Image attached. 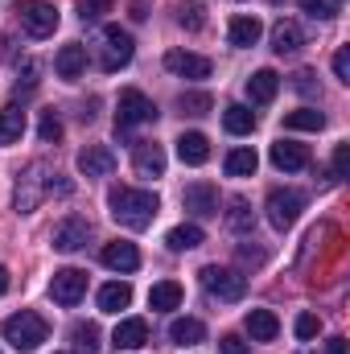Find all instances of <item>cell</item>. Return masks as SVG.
Masks as SVG:
<instances>
[{
  "instance_id": "cell-33",
  "label": "cell",
  "mask_w": 350,
  "mask_h": 354,
  "mask_svg": "<svg viewBox=\"0 0 350 354\" xmlns=\"http://www.w3.org/2000/svg\"><path fill=\"white\" fill-rule=\"evenodd\" d=\"M71 342H75V351L79 354H95L99 351V326H95V322H75Z\"/></svg>"
},
{
  "instance_id": "cell-8",
  "label": "cell",
  "mask_w": 350,
  "mask_h": 354,
  "mask_svg": "<svg viewBox=\"0 0 350 354\" xmlns=\"http://www.w3.org/2000/svg\"><path fill=\"white\" fill-rule=\"evenodd\" d=\"M50 169L42 165V161H33L29 169H25V177L17 181V210L21 214H29V210H37V202L50 194Z\"/></svg>"
},
{
  "instance_id": "cell-6",
  "label": "cell",
  "mask_w": 350,
  "mask_h": 354,
  "mask_svg": "<svg viewBox=\"0 0 350 354\" xmlns=\"http://www.w3.org/2000/svg\"><path fill=\"white\" fill-rule=\"evenodd\" d=\"M301 210H305V194H297V189H272L264 202V214L276 231H288L301 218Z\"/></svg>"
},
{
  "instance_id": "cell-14",
  "label": "cell",
  "mask_w": 350,
  "mask_h": 354,
  "mask_svg": "<svg viewBox=\"0 0 350 354\" xmlns=\"http://www.w3.org/2000/svg\"><path fill=\"white\" fill-rule=\"evenodd\" d=\"M99 260L111 268V272H136V268H140V252H136V243L116 239V243H103Z\"/></svg>"
},
{
  "instance_id": "cell-35",
  "label": "cell",
  "mask_w": 350,
  "mask_h": 354,
  "mask_svg": "<svg viewBox=\"0 0 350 354\" xmlns=\"http://www.w3.org/2000/svg\"><path fill=\"white\" fill-rule=\"evenodd\" d=\"M177 107H181V115H206V111L214 107V99H210L206 91H185V95L177 99Z\"/></svg>"
},
{
  "instance_id": "cell-11",
  "label": "cell",
  "mask_w": 350,
  "mask_h": 354,
  "mask_svg": "<svg viewBox=\"0 0 350 354\" xmlns=\"http://www.w3.org/2000/svg\"><path fill=\"white\" fill-rule=\"evenodd\" d=\"M181 206L190 214H198V218H210V214H219V189L210 181H194V185H185Z\"/></svg>"
},
{
  "instance_id": "cell-41",
  "label": "cell",
  "mask_w": 350,
  "mask_h": 354,
  "mask_svg": "<svg viewBox=\"0 0 350 354\" xmlns=\"http://www.w3.org/2000/svg\"><path fill=\"white\" fill-rule=\"evenodd\" d=\"M347 169H350V145H338L334 149V181H342Z\"/></svg>"
},
{
  "instance_id": "cell-21",
  "label": "cell",
  "mask_w": 350,
  "mask_h": 354,
  "mask_svg": "<svg viewBox=\"0 0 350 354\" xmlns=\"http://www.w3.org/2000/svg\"><path fill=\"white\" fill-rule=\"evenodd\" d=\"M177 157H181L185 165H206V161H210V140H206L202 132H181Z\"/></svg>"
},
{
  "instance_id": "cell-4",
  "label": "cell",
  "mask_w": 350,
  "mask_h": 354,
  "mask_svg": "<svg viewBox=\"0 0 350 354\" xmlns=\"http://www.w3.org/2000/svg\"><path fill=\"white\" fill-rule=\"evenodd\" d=\"M198 276H202V288H206L214 301H239V297L248 292V276H239L235 268L210 264V268H202Z\"/></svg>"
},
{
  "instance_id": "cell-16",
  "label": "cell",
  "mask_w": 350,
  "mask_h": 354,
  "mask_svg": "<svg viewBox=\"0 0 350 354\" xmlns=\"http://www.w3.org/2000/svg\"><path fill=\"white\" fill-rule=\"evenodd\" d=\"M111 169H116V153L107 145H87L79 153V174L83 177H107Z\"/></svg>"
},
{
  "instance_id": "cell-43",
  "label": "cell",
  "mask_w": 350,
  "mask_h": 354,
  "mask_svg": "<svg viewBox=\"0 0 350 354\" xmlns=\"http://www.w3.org/2000/svg\"><path fill=\"white\" fill-rule=\"evenodd\" d=\"M334 75H338L342 83H350V50L347 46H338V54H334Z\"/></svg>"
},
{
  "instance_id": "cell-20",
  "label": "cell",
  "mask_w": 350,
  "mask_h": 354,
  "mask_svg": "<svg viewBox=\"0 0 350 354\" xmlns=\"http://www.w3.org/2000/svg\"><path fill=\"white\" fill-rule=\"evenodd\" d=\"M54 71H58V79H79L83 71H87V50L83 46H62L58 50V58H54Z\"/></svg>"
},
{
  "instance_id": "cell-23",
  "label": "cell",
  "mask_w": 350,
  "mask_h": 354,
  "mask_svg": "<svg viewBox=\"0 0 350 354\" xmlns=\"http://www.w3.org/2000/svg\"><path fill=\"white\" fill-rule=\"evenodd\" d=\"M264 33V25L256 17H231V29H227V37H231V46H239V50H248V46H256Z\"/></svg>"
},
{
  "instance_id": "cell-1",
  "label": "cell",
  "mask_w": 350,
  "mask_h": 354,
  "mask_svg": "<svg viewBox=\"0 0 350 354\" xmlns=\"http://www.w3.org/2000/svg\"><path fill=\"white\" fill-rule=\"evenodd\" d=\"M107 206H111V218H116L120 227H128V231L153 227V218H157V210H161V202H157L153 189H132V185H111Z\"/></svg>"
},
{
  "instance_id": "cell-46",
  "label": "cell",
  "mask_w": 350,
  "mask_h": 354,
  "mask_svg": "<svg viewBox=\"0 0 350 354\" xmlns=\"http://www.w3.org/2000/svg\"><path fill=\"white\" fill-rule=\"evenodd\" d=\"M326 354H347V338H330L326 342Z\"/></svg>"
},
{
  "instance_id": "cell-24",
  "label": "cell",
  "mask_w": 350,
  "mask_h": 354,
  "mask_svg": "<svg viewBox=\"0 0 350 354\" xmlns=\"http://www.w3.org/2000/svg\"><path fill=\"white\" fill-rule=\"evenodd\" d=\"M276 91H280V75H276V71H256V75L248 79V99H252V103H272Z\"/></svg>"
},
{
  "instance_id": "cell-39",
  "label": "cell",
  "mask_w": 350,
  "mask_h": 354,
  "mask_svg": "<svg viewBox=\"0 0 350 354\" xmlns=\"http://www.w3.org/2000/svg\"><path fill=\"white\" fill-rule=\"evenodd\" d=\"M293 87L301 91L305 99H322V87H317V75H313V71H301V75L293 79Z\"/></svg>"
},
{
  "instance_id": "cell-19",
  "label": "cell",
  "mask_w": 350,
  "mask_h": 354,
  "mask_svg": "<svg viewBox=\"0 0 350 354\" xmlns=\"http://www.w3.org/2000/svg\"><path fill=\"white\" fill-rule=\"evenodd\" d=\"M243 326H248L252 342H272V338L280 334V322H276V313H272V309H248Z\"/></svg>"
},
{
  "instance_id": "cell-38",
  "label": "cell",
  "mask_w": 350,
  "mask_h": 354,
  "mask_svg": "<svg viewBox=\"0 0 350 354\" xmlns=\"http://www.w3.org/2000/svg\"><path fill=\"white\" fill-rule=\"evenodd\" d=\"M317 334H322V317H317V313H301V317H297V338L309 342V338H317Z\"/></svg>"
},
{
  "instance_id": "cell-5",
  "label": "cell",
  "mask_w": 350,
  "mask_h": 354,
  "mask_svg": "<svg viewBox=\"0 0 350 354\" xmlns=\"http://www.w3.org/2000/svg\"><path fill=\"white\" fill-rule=\"evenodd\" d=\"M17 21L29 37H50L58 29V8L50 0H21L17 4Z\"/></svg>"
},
{
  "instance_id": "cell-31",
  "label": "cell",
  "mask_w": 350,
  "mask_h": 354,
  "mask_svg": "<svg viewBox=\"0 0 350 354\" xmlns=\"http://www.w3.org/2000/svg\"><path fill=\"white\" fill-rule=\"evenodd\" d=\"M256 165H260L256 149H231L227 153V177H252Z\"/></svg>"
},
{
  "instance_id": "cell-34",
  "label": "cell",
  "mask_w": 350,
  "mask_h": 354,
  "mask_svg": "<svg viewBox=\"0 0 350 354\" xmlns=\"http://www.w3.org/2000/svg\"><path fill=\"white\" fill-rule=\"evenodd\" d=\"M177 25H181V29H190V33H198V29L206 25V8H202L198 0H185V4H177Z\"/></svg>"
},
{
  "instance_id": "cell-26",
  "label": "cell",
  "mask_w": 350,
  "mask_h": 354,
  "mask_svg": "<svg viewBox=\"0 0 350 354\" xmlns=\"http://www.w3.org/2000/svg\"><path fill=\"white\" fill-rule=\"evenodd\" d=\"M149 305L157 309V313H169L181 305V284L177 280H161V284H153L149 288Z\"/></svg>"
},
{
  "instance_id": "cell-9",
  "label": "cell",
  "mask_w": 350,
  "mask_h": 354,
  "mask_svg": "<svg viewBox=\"0 0 350 354\" xmlns=\"http://www.w3.org/2000/svg\"><path fill=\"white\" fill-rule=\"evenodd\" d=\"M83 292H87V272H79V268H62V272H54V280H50V297L58 301V305H79L83 301Z\"/></svg>"
},
{
  "instance_id": "cell-28",
  "label": "cell",
  "mask_w": 350,
  "mask_h": 354,
  "mask_svg": "<svg viewBox=\"0 0 350 354\" xmlns=\"http://www.w3.org/2000/svg\"><path fill=\"white\" fill-rule=\"evenodd\" d=\"M284 128H293V132H322L326 128V115L317 107H297V111L284 115Z\"/></svg>"
},
{
  "instance_id": "cell-42",
  "label": "cell",
  "mask_w": 350,
  "mask_h": 354,
  "mask_svg": "<svg viewBox=\"0 0 350 354\" xmlns=\"http://www.w3.org/2000/svg\"><path fill=\"white\" fill-rule=\"evenodd\" d=\"M219 351L223 354H248V342H243L239 334H223V338H219Z\"/></svg>"
},
{
  "instance_id": "cell-37",
  "label": "cell",
  "mask_w": 350,
  "mask_h": 354,
  "mask_svg": "<svg viewBox=\"0 0 350 354\" xmlns=\"http://www.w3.org/2000/svg\"><path fill=\"white\" fill-rule=\"evenodd\" d=\"M37 136H42L46 145H54V140H62V120H58V111H42V124H37Z\"/></svg>"
},
{
  "instance_id": "cell-15",
  "label": "cell",
  "mask_w": 350,
  "mask_h": 354,
  "mask_svg": "<svg viewBox=\"0 0 350 354\" xmlns=\"http://www.w3.org/2000/svg\"><path fill=\"white\" fill-rule=\"evenodd\" d=\"M111 342H116V351H140V346H149V322L145 317H124L116 326Z\"/></svg>"
},
{
  "instance_id": "cell-36",
  "label": "cell",
  "mask_w": 350,
  "mask_h": 354,
  "mask_svg": "<svg viewBox=\"0 0 350 354\" xmlns=\"http://www.w3.org/2000/svg\"><path fill=\"white\" fill-rule=\"evenodd\" d=\"M309 17H317V21H330V17H338L342 12V4L338 0H297Z\"/></svg>"
},
{
  "instance_id": "cell-32",
  "label": "cell",
  "mask_w": 350,
  "mask_h": 354,
  "mask_svg": "<svg viewBox=\"0 0 350 354\" xmlns=\"http://www.w3.org/2000/svg\"><path fill=\"white\" fill-rule=\"evenodd\" d=\"M227 227H231L235 235H252V227H256V210H252L243 198H235V202H231V214H227Z\"/></svg>"
},
{
  "instance_id": "cell-25",
  "label": "cell",
  "mask_w": 350,
  "mask_h": 354,
  "mask_svg": "<svg viewBox=\"0 0 350 354\" xmlns=\"http://www.w3.org/2000/svg\"><path fill=\"white\" fill-rule=\"evenodd\" d=\"M223 128H227L231 136H248V132H256V111L243 107V103H231V107L223 111Z\"/></svg>"
},
{
  "instance_id": "cell-44",
  "label": "cell",
  "mask_w": 350,
  "mask_h": 354,
  "mask_svg": "<svg viewBox=\"0 0 350 354\" xmlns=\"http://www.w3.org/2000/svg\"><path fill=\"white\" fill-rule=\"evenodd\" d=\"M264 260H268V256H264L260 248H248V243L239 248V264H252V268H260Z\"/></svg>"
},
{
  "instance_id": "cell-29",
  "label": "cell",
  "mask_w": 350,
  "mask_h": 354,
  "mask_svg": "<svg viewBox=\"0 0 350 354\" xmlns=\"http://www.w3.org/2000/svg\"><path fill=\"white\" fill-rule=\"evenodd\" d=\"M202 239H206V235H202V227H198V223H181V227H174V231L165 235L169 252H194Z\"/></svg>"
},
{
  "instance_id": "cell-13",
  "label": "cell",
  "mask_w": 350,
  "mask_h": 354,
  "mask_svg": "<svg viewBox=\"0 0 350 354\" xmlns=\"http://www.w3.org/2000/svg\"><path fill=\"white\" fill-rule=\"evenodd\" d=\"M165 71H174L177 79H210V58L190 54V50H169L165 54Z\"/></svg>"
},
{
  "instance_id": "cell-3",
  "label": "cell",
  "mask_w": 350,
  "mask_h": 354,
  "mask_svg": "<svg viewBox=\"0 0 350 354\" xmlns=\"http://www.w3.org/2000/svg\"><path fill=\"white\" fill-rule=\"evenodd\" d=\"M157 120V103L145 95V91L128 87L120 91V107H116V128H136V124H153Z\"/></svg>"
},
{
  "instance_id": "cell-40",
  "label": "cell",
  "mask_w": 350,
  "mask_h": 354,
  "mask_svg": "<svg viewBox=\"0 0 350 354\" xmlns=\"http://www.w3.org/2000/svg\"><path fill=\"white\" fill-rule=\"evenodd\" d=\"M103 12H111V0H79V17L83 21H99Z\"/></svg>"
},
{
  "instance_id": "cell-45",
  "label": "cell",
  "mask_w": 350,
  "mask_h": 354,
  "mask_svg": "<svg viewBox=\"0 0 350 354\" xmlns=\"http://www.w3.org/2000/svg\"><path fill=\"white\" fill-rule=\"evenodd\" d=\"M128 17H132V21H145V17H149V0H132V4H128Z\"/></svg>"
},
{
  "instance_id": "cell-2",
  "label": "cell",
  "mask_w": 350,
  "mask_h": 354,
  "mask_svg": "<svg viewBox=\"0 0 350 354\" xmlns=\"http://www.w3.org/2000/svg\"><path fill=\"white\" fill-rule=\"evenodd\" d=\"M0 334H4V342L17 354H29V351H37L42 342H50V326H46V317L33 313V309L12 313V317L0 326Z\"/></svg>"
},
{
  "instance_id": "cell-27",
  "label": "cell",
  "mask_w": 350,
  "mask_h": 354,
  "mask_svg": "<svg viewBox=\"0 0 350 354\" xmlns=\"http://www.w3.org/2000/svg\"><path fill=\"white\" fill-rule=\"evenodd\" d=\"M169 338H174L177 346H198L206 338V326L198 317H177L174 326H169Z\"/></svg>"
},
{
  "instance_id": "cell-12",
  "label": "cell",
  "mask_w": 350,
  "mask_h": 354,
  "mask_svg": "<svg viewBox=\"0 0 350 354\" xmlns=\"http://www.w3.org/2000/svg\"><path fill=\"white\" fill-rule=\"evenodd\" d=\"M132 169L140 177H161L165 174V149L157 140H136L132 145Z\"/></svg>"
},
{
  "instance_id": "cell-10",
  "label": "cell",
  "mask_w": 350,
  "mask_h": 354,
  "mask_svg": "<svg viewBox=\"0 0 350 354\" xmlns=\"http://www.w3.org/2000/svg\"><path fill=\"white\" fill-rule=\"evenodd\" d=\"M87 239H91V223L79 218V214H71V218H62V223L54 227V248L66 252V256H71V252H83Z\"/></svg>"
},
{
  "instance_id": "cell-30",
  "label": "cell",
  "mask_w": 350,
  "mask_h": 354,
  "mask_svg": "<svg viewBox=\"0 0 350 354\" xmlns=\"http://www.w3.org/2000/svg\"><path fill=\"white\" fill-rule=\"evenodd\" d=\"M25 136V111L21 107H0V145H17Z\"/></svg>"
},
{
  "instance_id": "cell-17",
  "label": "cell",
  "mask_w": 350,
  "mask_h": 354,
  "mask_svg": "<svg viewBox=\"0 0 350 354\" xmlns=\"http://www.w3.org/2000/svg\"><path fill=\"white\" fill-rule=\"evenodd\" d=\"M301 46H305V29H301L297 21H276V25H272V50H276L280 58H293Z\"/></svg>"
},
{
  "instance_id": "cell-18",
  "label": "cell",
  "mask_w": 350,
  "mask_h": 354,
  "mask_svg": "<svg viewBox=\"0 0 350 354\" xmlns=\"http://www.w3.org/2000/svg\"><path fill=\"white\" fill-rule=\"evenodd\" d=\"M272 165L284 169V174H297L309 165V149L305 145H293V140H276L272 145Z\"/></svg>"
},
{
  "instance_id": "cell-47",
  "label": "cell",
  "mask_w": 350,
  "mask_h": 354,
  "mask_svg": "<svg viewBox=\"0 0 350 354\" xmlns=\"http://www.w3.org/2000/svg\"><path fill=\"white\" fill-rule=\"evenodd\" d=\"M8 292V268H0V297Z\"/></svg>"
},
{
  "instance_id": "cell-22",
  "label": "cell",
  "mask_w": 350,
  "mask_h": 354,
  "mask_svg": "<svg viewBox=\"0 0 350 354\" xmlns=\"http://www.w3.org/2000/svg\"><path fill=\"white\" fill-rule=\"evenodd\" d=\"M128 305H132V284L111 280V284L99 288V309H103V313H120V309H128Z\"/></svg>"
},
{
  "instance_id": "cell-7",
  "label": "cell",
  "mask_w": 350,
  "mask_h": 354,
  "mask_svg": "<svg viewBox=\"0 0 350 354\" xmlns=\"http://www.w3.org/2000/svg\"><path fill=\"white\" fill-rule=\"evenodd\" d=\"M132 54H136L132 33H128V29H120V25H107V29H103V58H99V66L111 75V71L128 66V62H132Z\"/></svg>"
}]
</instances>
